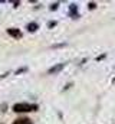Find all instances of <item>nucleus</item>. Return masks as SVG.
<instances>
[{"label": "nucleus", "mask_w": 115, "mask_h": 124, "mask_svg": "<svg viewBox=\"0 0 115 124\" xmlns=\"http://www.w3.org/2000/svg\"><path fill=\"white\" fill-rule=\"evenodd\" d=\"M13 124H32V121L29 118H19V120H16Z\"/></svg>", "instance_id": "7ed1b4c3"}, {"label": "nucleus", "mask_w": 115, "mask_h": 124, "mask_svg": "<svg viewBox=\"0 0 115 124\" xmlns=\"http://www.w3.org/2000/svg\"><path fill=\"white\" fill-rule=\"evenodd\" d=\"M62 68H63V63L58 65V66H55V68H50V69H49V72H50V74H55V72H58V71H60Z\"/></svg>", "instance_id": "20e7f679"}, {"label": "nucleus", "mask_w": 115, "mask_h": 124, "mask_svg": "<svg viewBox=\"0 0 115 124\" xmlns=\"http://www.w3.org/2000/svg\"><path fill=\"white\" fill-rule=\"evenodd\" d=\"M36 29H37V25H36V23H29L28 25V31L29 32H35Z\"/></svg>", "instance_id": "39448f33"}, {"label": "nucleus", "mask_w": 115, "mask_h": 124, "mask_svg": "<svg viewBox=\"0 0 115 124\" xmlns=\"http://www.w3.org/2000/svg\"><path fill=\"white\" fill-rule=\"evenodd\" d=\"M50 9H52V10H55V9H58V3H55V4H52V6H50Z\"/></svg>", "instance_id": "423d86ee"}, {"label": "nucleus", "mask_w": 115, "mask_h": 124, "mask_svg": "<svg viewBox=\"0 0 115 124\" xmlns=\"http://www.w3.org/2000/svg\"><path fill=\"white\" fill-rule=\"evenodd\" d=\"M7 33L10 35V36H13V38H16V39H19V38H22V32L19 31V29H7Z\"/></svg>", "instance_id": "f03ea898"}, {"label": "nucleus", "mask_w": 115, "mask_h": 124, "mask_svg": "<svg viewBox=\"0 0 115 124\" xmlns=\"http://www.w3.org/2000/svg\"><path fill=\"white\" fill-rule=\"evenodd\" d=\"M89 7L91 9H95V3H89Z\"/></svg>", "instance_id": "0eeeda50"}, {"label": "nucleus", "mask_w": 115, "mask_h": 124, "mask_svg": "<svg viewBox=\"0 0 115 124\" xmlns=\"http://www.w3.org/2000/svg\"><path fill=\"white\" fill-rule=\"evenodd\" d=\"M36 110H37L36 104H28V102H19L14 104L13 107V111L16 113H26V111H36Z\"/></svg>", "instance_id": "f257e3e1"}]
</instances>
